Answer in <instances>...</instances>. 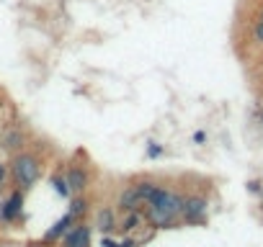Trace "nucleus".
<instances>
[{"mask_svg":"<svg viewBox=\"0 0 263 247\" xmlns=\"http://www.w3.org/2000/svg\"><path fill=\"white\" fill-rule=\"evenodd\" d=\"M183 201L186 196L168 188V186H158V191L153 193L144 206V219L153 224V229H173L181 222L183 214Z\"/></svg>","mask_w":263,"mask_h":247,"instance_id":"f257e3e1","label":"nucleus"},{"mask_svg":"<svg viewBox=\"0 0 263 247\" xmlns=\"http://www.w3.org/2000/svg\"><path fill=\"white\" fill-rule=\"evenodd\" d=\"M8 173H11L16 188L28 191V188L36 186V180L42 178V160L36 157L34 152L21 149V152L13 155V160H11V170H8Z\"/></svg>","mask_w":263,"mask_h":247,"instance_id":"f03ea898","label":"nucleus"},{"mask_svg":"<svg viewBox=\"0 0 263 247\" xmlns=\"http://www.w3.org/2000/svg\"><path fill=\"white\" fill-rule=\"evenodd\" d=\"M207 209H209L207 196H201V193H191V196H186L181 222H186V224H207Z\"/></svg>","mask_w":263,"mask_h":247,"instance_id":"7ed1b4c3","label":"nucleus"},{"mask_svg":"<svg viewBox=\"0 0 263 247\" xmlns=\"http://www.w3.org/2000/svg\"><path fill=\"white\" fill-rule=\"evenodd\" d=\"M91 237H93V227L85 222H75L67 234L60 239L62 247H91Z\"/></svg>","mask_w":263,"mask_h":247,"instance_id":"20e7f679","label":"nucleus"},{"mask_svg":"<svg viewBox=\"0 0 263 247\" xmlns=\"http://www.w3.org/2000/svg\"><path fill=\"white\" fill-rule=\"evenodd\" d=\"M23 193H26V191L16 188L3 203H0V222L11 224V222H16V219L21 217V211H23Z\"/></svg>","mask_w":263,"mask_h":247,"instance_id":"39448f33","label":"nucleus"},{"mask_svg":"<svg viewBox=\"0 0 263 247\" xmlns=\"http://www.w3.org/2000/svg\"><path fill=\"white\" fill-rule=\"evenodd\" d=\"M65 178H67V183H70L72 196H75V193H85L88 186H91V175H88V170H85V165H75V162L67 165Z\"/></svg>","mask_w":263,"mask_h":247,"instance_id":"423d86ee","label":"nucleus"},{"mask_svg":"<svg viewBox=\"0 0 263 247\" xmlns=\"http://www.w3.org/2000/svg\"><path fill=\"white\" fill-rule=\"evenodd\" d=\"M116 209H119L122 214L134 211V209H142V198H139L137 186H124V191H122L119 198H116Z\"/></svg>","mask_w":263,"mask_h":247,"instance_id":"0eeeda50","label":"nucleus"},{"mask_svg":"<svg viewBox=\"0 0 263 247\" xmlns=\"http://www.w3.org/2000/svg\"><path fill=\"white\" fill-rule=\"evenodd\" d=\"M75 222H78V219H75V217L67 211L62 219H57V222H54V224L47 229V234H44V242H47V244H52V242H60V239L67 234V229H70Z\"/></svg>","mask_w":263,"mask_h":247,"instance_id":"6e6552de","label":"nucleus"},{"mask_svg":"<svg viewBox=\"0 0 263 247\" xmlns=\"http://www.w3.org/2000/svg\"><path fill=\"white\" fill-rule=\"evenodd\" d=\"M144 211L142 209H134V211H127L124 217H122V222H116V229H122L124 234H132V232H137L139 227H144Z\"/></svg>","mask_w":263,"mask_h":247,"instance_id":"1a4fd4ad","label":"nucleus"},{"mask_svg":"<svg viewBox=\"0 0 263 247\" xmlns=\"http://www.w3.org/2000/svg\"><path fill=\"white\" fill-rule=\"evenodd\" d=\"M0 142H3V147L8 149V152H21L23 149V144H26V134L18 129V127H11V129H6L3 132V139H0Z\"/></svg>","mask_w":263,"mask_h":247,"instance_id":"9d476101","label":"nucleus"},{"mask_svg":"<svg viewBox=\"0 0 263 247\" xmlns=\"http://www.w3.org/2000/svg\"><path fill=\"white\" fill-rule=\"evenodd\" d=\"M101 234H111L116 229V217H114V211L111 209H101L98 214H96V224H93Z\"/></svg>","mask_w":263,"mask_h":247,"instance_id":"9b49d317","label":"nucleus"},{"mask_svg":"<svg viewBox=\"0 0 263 247\" xmlns=\"http://www.w3.org/2000/svg\"><path fill=\"white\" fill-rule=\"evenodd\" d=\"M75 219H80V217H85V211H88V198H85V193H75V198L70 196V209H67Z\"/></svg>","mask_w":263,"mask_h":247,"instance_id":"f8f14e48","label":"nucleus"},{"mask_svg":"<svg viewBox=\"0 0 263 247\" xmlns=\"http://www.w3.org/2000/svg\"><path fill=\"white\" fill-rule=\"evenodd\" d=\"M52 188H54V193L57 196H62V198H70L72 196V191H70V183H67V178L65 175H52Z\"/></svg>","mask_w":263,"mask_h":247,"instance_id":"ddd939ff","label":"nucleus"},{"mask_svg":"<svg viewBox=\"0 0 263 247\" xmlns=\"http://www.w3.org/2000/svg\"><path fill=\"white\" fill-rule=\"evenodd\" d=\"M150 160H158V157H163L165 155V147L160 144V142H153V139H150L147 142V152H144Z\"/></svg>","mask_w":263,"mask_h":247,"instance_id":"4468645a","label":"nucleus"},{"mask_svg":"<svg viewBox=\"0 0 263 247\" xmlns=\"http://www.w3.org/2000/svg\"><path fill=\"white\" fill-rule=\"evenodd\" d=\"M253 39L258 41V44H263V16L255 21V26H253Z\"/></svg>","mask_w":263,"mask_h":247,"instance_id":"2eb2a0df","label":"nucleus"},{"mask_svg":"<svg viewBox=\"0 0 263 247\" xmlns=\"http://www.w3.org/2000/svg\"><path fill=\"white\" fill-rule=\"evenodd\" d=\"M101 247H119V242H116L114 237H108V234H103V237H101Z\"/></svg>","mask_w":263,"mask_h":247,"instance_id":"dca6fc26","label":"nucleus"},{"mask_svg":"<svg viewBox=\"0 0 263 247\" xmlns=\"http://www.w3.org/2000/svg\"><path fill=\"white\" fill-rule=\"evenodd\" d=\"M119 247H139V242H137L134 237H124V239L119 242Z\"/></svg>","mask_w":263,"mask_h":247,"instance_id":"f3484780","label":"nucleus"},{"mask_svg":"<svg viewBox=\"0 0 263 247\" xmlns=\"http://www.w3.org/2000/svg\"><path fill=\"white\" fill-rule=\"evenodd\" d=\"M248 191H250V193H260L263 188H260V183H258V180H250V183H248Z\"/></svg>","mask_w":263,"mask_h":247,"instance_id":"a211bd4d","label":"nucleus"},{"mask_svg":"<svg viewBox=\"0 0 263 247\" xmlns=\"http://www.w3.org/2000/svg\"><path fill=\"white\" fill-rule=\"evenodd\" d=\"M194 142H196V144H204V142H207V132H196V134H194Z\"/></svg>","mask_w":263,"mask_h":247,"instance_id":"6ab92c4d","label":"nucleus"},{"mask_svg":"<svg viewBox=\"0 0 263 247\" xmlns=\"http://www.w3.org/2000/svg\"><path fill=\"white\" fill-rule=\"evenodd\" d=\"M6 178H8V168H6V165H0V186L6 183Z\"/></svg>","mask_w":263,"mask_h":247,"instance_id":"aec40b11","label":"nucleus"}]
</instances>
